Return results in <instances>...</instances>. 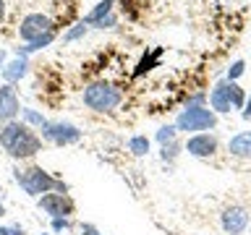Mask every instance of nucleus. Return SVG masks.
I'll return each mask as SVG.
<instances>
[{
	"instance_id": "obj_1",
	"label": "nucleus",
	"mask_w": 251,
	"mask_h": 235,
	"mask_svg": "<svg viewBox=\"0 0 251 235\" xmlns=\"http://www.w3.org/2000/svg\"><path fill=\"white\" fill-rule=\"evenodd\" d=\"M0 146L11 160H31L42 152V136H37L34 128L24 120H11L0 128Z\"/></svg>"
},
{
	"instance_id": "obj_2",
	"label": "nucleus",
	"mask_w": 251,
	"mask_h": 235,
	"mask_svg": "<svg viewBox=\"0 0 251 235\" xmlns=\"http://www.w3.org/2000/svg\"><path fill=\"white\" fill-rule=\"evenodd\" d=\"M13 178H16V183H19L29 196H34V199H39V196H45V193H50V191L68 193V186L63 183V180H58L55 175H50L47 170H42L39 164L16 167L13 170Z\"/></svg>"
},
{
	"instance_id": "obj_3",
	"label": "nucleus",
	"mask_w": 251,
	"mask_h": 235,
	"mask_svg": "<svg viewBox=\"0 0 251 235\" xmlns=\"http://www.w3.org/2000/svg\"><path fill=\"white\" fill-rule=\"evenodd\" d=\"M121 99H123L121 89L110 81H94L81 92V102L94 113H113L121 105Z\"/></svg>"
},
{
	"instance_id": "obj_4",
	"label": "nucleus",
	"mask_w": 251,
	"mask_h": 235,
	"mask_svg": "<svg viewBox=\"0 0 251 235\" xmlns=\"http://www.w3.org/2000/svg\"><path fill=\"white\" fill-rule=\"evenodd\" d=\"M217 125V115H215V110H209V107H204V105H188L183 113L178 115V120H176V128L178 131H209V128H215Z\"/></svg>"
},
{
	"instance_id": "obj_5",
	"label": "nucleus",
	"mask_w": 251,
	"mask_h": 235,
	"mask_svg": "<svg viewBox=\"0 0 251 235\" xmlns=\"http://www.w3.org/2000/svg\"><path fill=\"white\" fill-rule=\"evenodd\" d=\"M42 139L55 146H68L81 139V131L68 120H47V125L42 128Z\"/></svg>"
},
{
	"instance_id": "obj_6",
	"label": "nucleus",
	"mask_w": 251,
	"mask_h": 235,
	"mask_svg": "<svg viewBox=\"0 0 251 235\" xmlns=\"http://www.w3.org/2000/svg\"><path fill=\"white\" fill-rule=\"evenodd\" d=\"M50 29H55V24H52V19H50L47 13H26V16L19 21V37H21L24 45H26V42H34L37 37L47 34Z\"/></svg>"
},
{
	"instance_id": "obj_7",
	"label": "nucleus",
	"mask_w": 251,
	"mask_h": 235,
	"mask_svg": "<svg viewBox=\"0 0 251 235\" xmlns=\"http://www.w3.org/2000/svg\"><path fill=\"white\" fill-rule=\"evenodd\" d=\"M37 207L42 209L45 214H50V217H71V214H74V209H76V204H74V199H71L68 193L50 191V193L39 196Z\"/></svg>"
},
{
	"instance_id": "obj_8",
	"label": "nucleus",
	"mask_w": 251,
	"mask_h": 235,
	"mask_svg": "<svg viewBox=\"0 0 251 235\" xmlns=\"http://www.w3.org/2000/svg\"><path fill=\"white\" fill-rule=\"evenodd\" d=\"M21 115V102H19V94L11 84H3L0 86V123H11V120H19Z\"/></svg>"
},
{
	"instance_id": "obj_9",
	"label": "nucleus",
	"mask_w": 251,
	"mask_h": 235,
	"mask_svg": "<svg viewBox=\"0 0 251 235\" xmlns=\"http://www.w3.org/2000/svg\"><path fill=\"white\" fill-rule=\"evenodd\" d=\"M186 152L194 157H212L217 152V139L212 133H194L186 141Z\"/></svg>"
},
{
	"instance_id": "obj_10",
	"label": "nucleus",
	"mask_w": 251,
	"mask_h": 235,
	"mask_svg": "<svg viewBox=\"0 0 251 235\" xmlns=\"http://www.w3.org/2000/svg\"><path fill=\"white\" fill-rule=\"evenodd\" d=\"M246 225H249L246 209H241V207H227V209L223 212V230H225V233L241 235L243 230H246Z\"/></svg>"
},
{
	"instance_id": "obj_11",
	"label": "nucleus",
	"mask_w": 251,
	"mask_h": 235,
	"mask_svg": "<svg viewBox=\"0 0 251 235\" xmlns=\"http://www.w3.org/2000/svg\"><path fill=\"white\" fill-rule=\"evenodd\" d=\"M0 73H3V81L5 84H19L24 76L29 73V58H13L11 63H5L3 68H0Z\"/></svg>"
},
{
	"instance_id": "obj_12",
	"label": "nucleus",
	"mask_w": 251,
	"mask_h": 235,
	"mask_svg": "<svg viewBox=\"0 0 251 235\" xmlns=\"http://www.w3.org/2000/svg\"><path fill=\"white\" fill-rule=\"evenodd\" d=\"M209 105L215 113H230V94H227V81H220L215 84V89L209 94Z\"/></svg>"
},
{
	"instance_id": "obj_13",
	"label": "nucleus",
	"mask_w": 251,
	"mask_h": 235,
	"mask_svg": "<svg viewBox=\"0 0 251 235\" xmlns=\"http://www.w3.org/2000/svg\"><path fill=\"white\" fill-rule=\"evenodd\" d=\"M227 152L233 157H251V131H243L238 136H233L230 144H227Z\"/></svg>"
},
{
	"instance_id": "obj_14",
	"label": "nucleus",
	"mask_w": 251,
	"mask_h": 235,
	"mask_svg": "<svg viewBox=\"0 0 251 235\" xmlns=\"http://www.w3.org/2000/svg\"><path fill=\"white\" fill-rule=\"evenodd\" d=\"M113 5H115V0H100V3L84 16V24H86V26H94V24H97L100 19H105V16L113 13Z\"/></svg>"
},
{
	"instance_id": "obj_15",
	"label": "nucleus",
	"mask_w": 251,
	"mask_h": 235,
	"mask_svg": "<svg viewBox=\"0 0 251 235\" xmlns=\"http://www.w3.org/2000/svg\"><path fill=\"white\" fill-rule=\"evenodd\" d=\"M21 120L26 125H31V128H39V131L47 125V118L42 113H37V110H31V107H21Z\"/></svg>"
},
{
	"instance_id": "obj_16",
	"label": "nucleus",
	"mask_w": 251,
	"mask_h": 235,
	"mask_svg": "<svg viewBox=\"0 0 251 235\" xmlns=\"http://www.w3.org/2000/svg\"><path fill=\"white\" fill-rule=\"evenodd\" d=\"M227 94H230V105H233L235 110H243V107H246V92H243L235 81H227Z\"/></svg>"
},
{
	"instance_id": "obj_17",
	"label": "nucleus",
	"mask_w": 251,
	"mask_h": 235,
	"mask_svg": "<svg viewBox=\"0 0 251 235\" xmlns=\"http://www.w3.org/2000/svg\"><path fill=\"white\" fill-rule=\"evenodd\" d=\"M128 149H131V154H136V157H144L149 152V139L147 136H133L128 141Z\"/></svg>"
},
{
	"instance_id": "obj_18",
	"label": "nucleus",
	"mask_w": 251,
	"mask_h": 235,
	"mask_svg": "<svg viewBox=\"0 0 251 235\" xmlns=\"http://www.w3.org/2000/svg\"><path fill=\"white\" fill-rule=\"evenodd\" d=\"M86 29H89V26H86L84 21H81V24H74V26H71L66 34H63V42H76V39H81V37L86 34Z\"/></svg>"
},
{
	"instance_id": "obj_19",
	"label": "nucleus",
	"mask_w": 251,
	"mask_h": 235,
	"mask_svg": "<svg viewBox=\"0 0 251 235\" xmlns=\"http://www.w3.org/2000/svg\"><path fill=\"white\" fill-rule=\"evenodd\" d=\"M176 125H162L160 131H157V141H160L162 146H168V144H173V139H176Z\"/></svg>"
},
{
	"instance_id": "obj_20",
	"label": "nucleus",
	"mask_w": 251,
	"mask_h": 235,
	"mask_svg": "<svg viewBox=\"0 0 251 235\" xmlns=\"http://www.w3.org/2000/svg\"><path fill=\"white\" fill-rule=\"evenodd\" d=\"M243 70H246V63H243V60H235L233 66L227 68V81H235V78H238Z\"/></svg>"
},
{
	"instance_id": "obj_21",
	"label": "nucleus",
	"mask_w": 251,
	"mask_h": 235,
	"mask_svg": "<svg viewBox=\"0 0 251 235\" xmlns=\"http://www.w3.org/2000/svg\"><path fill=\"white\" fill-rule=\"evenodd\" d=\"M115 24H118V16L110 13V16H105V19H100L97 24H94V29H113Z\"/></svg>"
},
{
	"instance_id": "obj_22",
	"label": "nucleus",
	"mask_w": 251,
	"mask_h": 235,
	"mask_svg": "<svg viewBox=\"0 0 251 235\" xmlns=\"http://www.w3.org/2000/svg\"><path fill=\"white\" fill-rule=\"evenodd\" d=\"M71 227V219L68 217H52V230L60 233V230H68Z\"/></svg>"
},
{
	"instance_id": "obj_23",
	"label": "nucleus",
	"mask_w": 251,
	"mask_h": 235,
	"mask_svg": "<svg viewBox=\"0 0 251 235\" xmlns=\"http://www.w3.org/2000/svg\"><path fill=\"white\" fill-rule=\"evenodd\" d=\"M0 235H26V230L19 225H11V227H0Z\"/></svg>"
},
{
	"instance_id": "obj_24",
	"label": "nucleus",
	"mask_w": 251,
	"mask_h": 235,
	"mask_svg": "<svg viewBox=\"0 0 251 235\" xmlns=\"http://www.w3.org/2000/svg\"><path fill=\"white\" fill-rule=\"evenodd\" d=\"M243 120H251V97L246 99V107H243Z\"/></svg>"
},
{
	"instance_id": "obj_25",
	"label": "nucleus",
	"mask_w": 251,
	"mask_h": 235,
	"mask_svg": "<svg viewBox=\"0 0 251 235\" xmlns=\"http://www.w3.org/2000/svg\"><path fill=\"white\" fill-rule=\"evenodd\" d=\"M5 21V0H0V24Z\"/></svg>"
},
{
	"instance_id": "obj_26",
	"label": "nucleus",
	"mask_w": 251,
	"mask_h": 235,
	"mask_svg": "<svg viewBox=\"0 0 251 235\" xmlns=\"http://www.w3.org/2000/svg\"><path fill=\"white\" fill-rule=\"evenodd\" d=\"M3 66H5V52L0 50V68H3Z\"/></svg>"
},
{
	"instance_id": "obj_27",
	"label": "nucleus",
	"mask_w": 251,
	"mask_h": 235,
	"mask_svg": "<svg viewBox=\"0 0 251 235\" xmlns=\"http://www.w3.org/2000/svg\"><path fill=\"white\" fill-rule=\"evenodd\" d=\"M3 214H5V207H3V204H0V219H3Z\"/></svg>"
},
{
	"instance_id": "obj_28",
	"label": "nucleus",
	"mask_w": 251,
	"mask_h": 235,
	"mask_svg": "<svg viewBox=\"0 0 251 235\" xmlns=\"http://www.w3.org/2000/svg\"><path fill=\"white\" fill-rule=\"evenodd\" d=\"M0 193H3V186H0Z\"/></svg>"
},
{
	"instance_id": "obj_29",
	"label": "nucleus",
	"mask_w": 251,
	"mask_h": 235,
	"mask_svg": "<svg viewBox=\"0 0 251 235\" xmlns=\"http://www.w3.org/2000/svg\"><path fill=\"white\" fill-rule=\"evenodd\" d=\"M97 235H102V233H97Z\"/></svg>"
}]
</instances>
